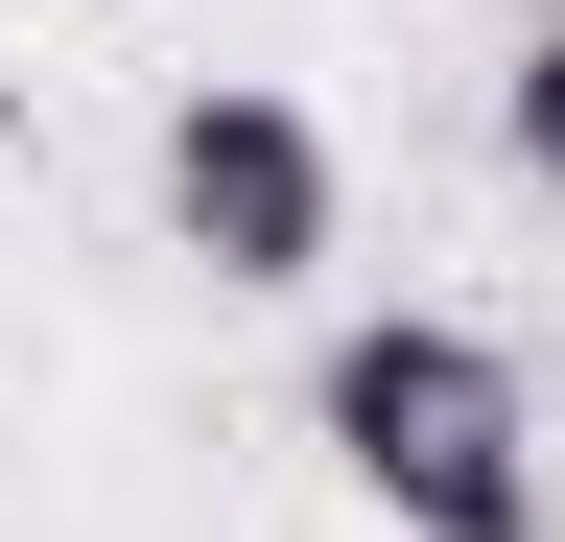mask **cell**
Masks as SVG:
<instances>
[{"label": "cell", "mask_w": 565, "mask_h": 542, "mask_svg": "<svg viewBox=\"0 0 565 542\" xmlns=\"http://www.w3.org/2000/svg\"><path fill=\"white\" fill-rule=\"evenodd\" d=\"M166 236L212 259V284H330V236H353L330 118L259 95V72H189V95H166Z\"/></svg>", "instance_id": "obj_2"}, {"label": "cell", "mask_w": 565, "mask_h": 542, "mask_svg": "<svg viewBox=\"0 0 565 542\" xmlns=\"http://www.w3.org/2000/svg\"><path fill=\"white\" fill-rule=\"evenodd\" d=\"M307 425H330V471L401 542H542V401H519V354L471 307H353Z\"/></svg>", "instance_id": "obj_1"}, {"label": "cell", "mask_w": 565, "mask_h": 542, "mask_svg": "<svg viewBox=\"0 0 565 542\" xmlns=\"http://www.w3.org/2000/svg\"><path fill=\"white\" fill-rule=\"evenodd\" d=\"M494 142H519V189H542V213H565V0H542V24H519V72H494Z\"/></svg>", "instance_id": "obj_3"}]
</instances>
